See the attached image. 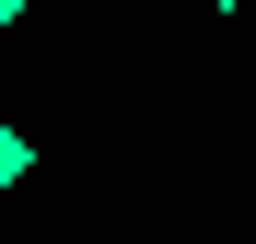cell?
<instances>
[{"mask_svg": "<svg viewBox=\"0 0 256 244\" xmlns=\"http://www.w3.org/2000/svg\"><path fill=\"white\" fill-rule=\"evenodd\" d=\"M210 12H244V0H210Z\"/></svg>", "mask_w": 256, "mask_h": 244, "instance_id": "3", "label": "cell"}, {"mask_svg": "<svg viewBox=\"0 0 256 244\" xmlns=\"http://www.w3.org/2000/svg\"><path fill=\"white\" fill-rule=\"evenodd\" d=\"M24 175H35V140H24V128H12V116H0V198H12V186H24Z\"/></svg>", "mask_w": 256, "mask_h": 244, "instance_id": "1", "label": "cell"}, {"mask_svg": "<svg viewBox=\"0 0 256 244\" xmlns=\"http://www.w3.org/2000/svg\"><path fill=\"white\" fill-rule=\"evenodd\" d=\"M24 12H35V0H0V23H24Z\"/></svg>", "mask_w": 256, "mask_h": 244, "instance_id": "2", "label": "cell"}]
</instances>
